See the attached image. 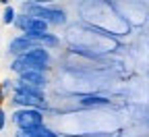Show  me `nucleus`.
Here are the masks:
<instances>
[{
    "instance_id": "1",
    "label": "nucleus",
    "mask_w": 149,
    "mask_h": 137,
    "mask_svg": "<svg viewBox=\"0 0 149 137\" xmlns=\"http://www.w3.org/2000/svg\"><path fill=\"white\" fill-rule=\"evenodd\" d=\"M48 63H50V54H48V50L42 46V48L29 50V52L23 54V56H17L10 69H13L15 73L21 75V73H27V71H44V69L48 67Z\"/></svg>"
},
{
    "instance_id": "2",
    "label": "nucleus",
    "mask_w": 149,
    "mask_h": 137,
    "mask_svg": "<svg viewBox=\"0 0 149 137\" xmlns=\"http://www.w3.org/2000/svg\"><path fill=\"white\" fill-rule=\"evenodd\" d=\"M13 102L23 104L25 108H35V110H40L42 106L46 108L44 91H42V89H35V87H29V85H23V83H19V85H17Z\"/></svg>"
},
{
    "instance_id": "3",
    "label": "nucleus",
    "mask_w": 149,
    "mask_h": 137,
    "mask_svg": "<svg viewBox=\"0 0 149 137\" xmlns=\"http://www.w3.org/2000/svg\"><path fill=\"white\" fill-rule=\"evenodd\" d=\"M13 121L21 131H29V129H35V127H42L44 125V116L35 108H23V110H17L13 114Z\"/></svg>"
},
{
    "instance_id": "4",
    "label": "nucleus",
    "mask_w": 149,
    "mask_h": 137,
    "mask_svg": "<svg viewBox=\"0 0 149 137\" xmlns=\"http://www.w3.org/2000/svg\"><path fill=\"white\" fill-rule=\"evenodd\" d=\"M25 8V13H27V17H35V19H44V21H48V23H54V25H62L64 21H66V17H64V13L62 11H58V8H44V6H23Z\"/></svg>"
},
{
    "instance_id": "5",
    "label": "nucleus",
    "mask_w": 149,
    "mask_h": 137,
    "mask_svg": "<svg viewBox=\"0 0 149 137\" xmlns=\"http://www.w3.org/2000/svg\"><path fill=\"white\" fill-rule=\"evenodd\" d=\"M21 83L23 85H29V87H35V89H42L46 87V75L44 71H27V73H21Z\"/></svg>"
},
{
    "instance_id": "6",
    "label": "nucleus",
    "mask_w": 149,
    "mask_h": 137,
    "mask_svg": "<svg viewBox=\"0 0 149 137\" xmlns=\"http://www.w3.org/2000/svg\"><path fill=\"white\" fill-rule=\"evenodd\" d=\"M33 48H42V46H35L27 35H19V37H15V40L10 42V46H8V50H10L13 54H17V56H23V54H27V52L33 50Z\"/></svg>"
},
{
    "instance_id": "7",
    "label": "nucleus",
    "mask_w": 149,
    "mask_h": 137,
    "mask_svg": "<svg viewBox=\"0 0 149 137\" xmlns=\"http://www.w3.org/2000/svg\"><path fill=\"white\" fill-rule=\"evenodd\" d=\"M23 137H58V133H54L52 129H48L46 125L42 127H35V129H29V131H21Z\"/></svg>"
},
{
    "instance_id": "8",
    "label": "nucleus",
    "mask_w": 149,
    "mask_h": 137,
    "mask_svg": "<svg viewBox=\"0 0 149 137\" xmlns=\"http://www.w3.org/2000/svg\"><path fill=\"white\" fill-rule=\"evenodd\" d=\"M83 106H108L110 100H106V98H100V96H87L81 100Z\"/></svg>"
},
{
    "instance_id": "9",
    "label": "nucleus",
    "mask_w": 149,
    "mask_h": 137,
    "mask_svg": "<svg viewBox=\"0 0 149 137\" xmlns=\"http://www.w3.org/2000/svg\"><path fill=\"white\" fill-rule=\"evenodd\" d=\"M15 21H17L15 8H13V6H6V8H4V17H2V23H4V25H10V23H15Z\"/></svg>"
},
{
    "instance_id": "10",
    "label": "nucleus",
    "mask_w": 149,
    "mask_h": 137,
    "mask_svg": "<svg viewBox=\"0 0 149 137\" xmlns=\"http://www.w3.org/2000/svg\"><path fill=\"white\" fill-rule=\"evenodd\" d=\"M10 85H13V81H10V79H4V81H2V89H4V91H8V89H10Z\"/></svg>"
},
{
    "instance_id": "11",
    "label": "nucleus",
    "mask_w": 149,
    "mask_h": 137,
    "mask_svg": "<svg viewBox=\"0 0 149 137\" xmlns=\"http://www.w3.org/2000/svg\"><path fill=\"white\" fill-rule=\"evenodd\" d=\"M2 129H4V110L0 108V131H2Z\"/></svg>"
},
{
    "instance_id": "12",
    "label": "nucleus",
    "mask_w": 149,
    "mask_h": 137,
    "mask_svg": "<svg viewBox=\"0 0 149 137\" xmlns=\"http://www.w3.org/2000/svg\"><path fill=\"white\" fill-rule=\"evenodd\" d=\"M4 93H6V91L2 89V85H0V104H2V102H4Z\"/></svg>"
},
{
    "instance_id": "13",
    "label": "nucleus",
    "mask_w": 149,
    "mask_h": 137,
    "mask_svg": "<svg viewBox=\"0 0 149 137\" xmlns=\"http://www.w3.org/2000/svg\"><path fill=\"white\" fill-rule=\"evenodd\" d=\"M19 137H23V135H19Z\"/></svg>"
}]
</instances>
